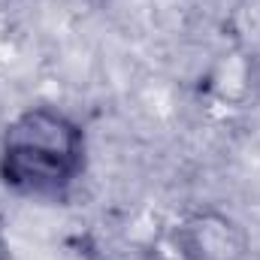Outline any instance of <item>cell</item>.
<instances>
[{"label":"cell","instance_id":"cell-1","mask_svg":"<svg viewBox=\"0 0 260 260\" xmlns=\"http://www.w3.org/2000/svg\"><path fill=\"white\" fill-rule=\"evenodd\" d=\"M82 133L58 109L21 112L3 139V179L27 194H55L79 173Z\"/></svg>","mask_w":260,"mask_h":260},{"label":"cell","instance_id":"cell-2","mask_svg":"<svg viewBox=\"0 0 260 260\" xmlns=\"http://www.w3.org/2000/svg\"><path fill=\"white\" fill-rule=\"evenodd\" d=\"M185 248L194 260H236L242 254V236L230 221L203 215L185 227Z\"/></svg>","mask_w":260,"mask_h":260}]
</instances>
